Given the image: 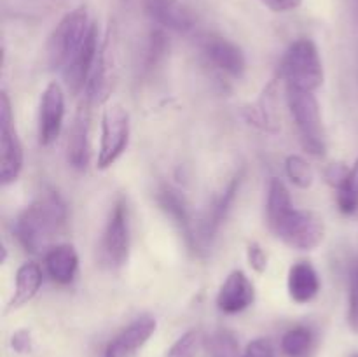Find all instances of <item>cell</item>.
<instances>
[{
    "instance_id": "23",
    "label": "cell",
    "mask_w": 358,
    "mask_h": 357,
    "mask_svg": "<svg viewBox=\"0 0 358 357\" xmlns=\"http://www.w3.org/2000/svg\"><path fill=\"white\" fill-rule=\"evenodd\" d=\"M313 345V332L304 326L289 329L282 338V350L289 357H306Z\"/></svg>"
},
{
    "instance_id": "4",
    "label": "cell",
    "mask_w": 358,
    "mask_h": 357,
    "mask_svg": "<svg viewBox=\"0 0 358 357\" xmlns=\"http://www.w3.org/2000/svg\"><path fill=\"white\" fill-rule=\"evenodd\" d=\"M287 102L294 122L299 130L301 144L304 149L313 156H324L327 150V139L322 122L320 105L313 91L287 88Z\"/></svg>"
},
{
    "instance_id": "5",
    "label": "cell",
    "mask_w": 358,
    "mask_h": 357,
    "mask_svg": "<svg viewBox=\"0 0 358 357\" xmlns=\"http://www.w3.org/2000/svg\"><path fill=\"white\" fill-rule=\"evenodd\" d=\"M271 230L283 244L297 251H315L325 237L324 219L313 210H289Z\"/></svg>"
},
{
    "instance_id": "22",
    "label": "cell",
    "mask_w": 358,
    "mask_h": 357,
    "mask_svg": "<svg viewBox=\"0 0 358 357\" xmlns=\"http://www.w3.org/2000/svg\"><path fill=\"white\" fill-rule=\"evenodd\" d=\"M292 209V200H290L287 186L280 178H271L268 189V203H266V217H268L269 227L278 223Z\"/></svg>"
},
{
    "instance_id": "15",
    "label": "cell",
    "mask_w": 358,
    "mask_h": 357,
    "mask_svg": "<svg viewBox=\"0 0 358 357\" xmlns=\"http://www.w3.org/2000/svg\"><path fill=\"white\" fill-rule=\"evenodd\" d=\"M154 331H156V318L150 315H142L108 343L105 357H136V352L149 342Z\"/></svg>"
},
{
    "instance_id": "20",
    "label": "cell",
    "mask_w": 358,
    "mask_h": 357,
    "mask_svg": "<svg viewBox=\"0 0 358 357\" xmlns=\"http://www.w3.org/2000/svg\"><path fill=\"white\" fill-rule=\"evenodd\" d=\"M275 83L266 86L264 93L261 94L255 104L247 105L243 108V115L250 125L264 130V132L276 133L280 130L278 111H276V98H275Z\"/></svg>"
},
{
    "instance_id": "13",
    "label": "cell",
    "mask_w": 358,
    "mask_h": 357,
    "mask_svg": "<svg viewBox=\"0 0 358 357\" xmlns=\"http://www.w3.org/2000/svg\"><path fill=\"white\" fill-rule=\"evenodd\" d=\"M91 105L93 102L87 97L77 107L73 121L69 130L66 139V160L76 170H84L90 161V122H91Z\"/></svg>"
},
{
    "instance_id": "9",
    "label": "cell",
    "mask_w": 358,
    "mask_h": 357,
    "mask_svg": "<svg viewBox=\"0 0 358 357\" xmlns=\"http://www.w3.org/2000/svg\"><path fill=\"white\" fill-rule=\"evenodd\" d=\"M100 30L98 24H91L90 31L86 35V41L83 42L77 55L73 56L72 62L62 70L63 77H65V84L72 94H79L80 91L86 90L87 83H90L91 72L96 63L98 52H100Z\"/></svg>"
},
{
    "instance_id": "21",
    "label": "cell",
    "mask_w": 358,
    "mask_h": 357,
    "mask_svg": "<svg viewBox=\"0 0 358 357\" xmlns=\"http://www.w3.org/2000/svg\"><path fill=\"white\" fill-rule=\"evenodd\" d=\"M42 286V270L37 262H23L16 272V286L7 310H16L35 298Z\"/></svg>"
},
{
    "instance_id": "18",
    "label": "cell",
    "mask_w": 358,
    "mask_h": 357,
    "mask_svg": "<svg viewBox=\"0 0 358 357\" xmlns=\"http://www.w3.org/2000/svg\"><path fill=\"white\" fill-rule=\"evenodd\" d=\"M44 265L45 272L55 282L66 286L76 279L77 270H79V255L72 245L59 244L45 252Z\"/></svg>"
},
{
    "instance_id": "17",
    "label": "cell",
    "mask_w": 358,
    "mask_h": 357,
    "mask_svg": "<svg viewBox=\"0 0 358 357\" xmlns=\"http://www.w3.org/2000/svg\"><path fill=\"white\" fill-rule=\"evenodd\" d=\"M240 184H241V174H238L231 178V182L226 186V189L217 196L213 205L210 206L206 217L198 226V238H199V247H201V251H203V245L213 240V237H215V233L219 231L222 220L226 219L227 214H229L231 205H233L234 198H236L238 195V189H240Z\"/></svg>"
},
{
    "instance_id": "33",
    "label": "cell",
    "mask_w": 358,
    "mask_h": 357,
    "mask_svg": "<svg viewBox=\"0 0 358 357\" xmlns=\"http://www.w3.org/2000/svg\"><path fill=\"white\" fill-rule=\"evenodd\" d=\"M31 345H34V342H31V335L30 331H27V329H20V331L14 332L13 338H10V346H13L14 352L17 354L31 352Z\"/></svg>"
},
{
    "instance_id": "35",
    "label": "cell",
    "mask_w": 358,
    "mask_h": 357,
    "mask_svg": "<svg viewBox=\"0 0 358 357\" xmlns=\"http://www.w3.org/2000/svg\"><path fill=\"white\" fill-rule=\"evenodd\" d=\"M353 357H358V354H355V356H353Z\"/></svg>"
},
{
    "instance_id": "3",
    "label": "cell",
    "mask_w": 358,
    "mask_h": 357,
    "mask_svg": "<svg viewBox=\"0 0 358 357\" xmlns=\"http://www.w3.org/2000/svg\"><path fill=\"white\" fill-rule=\"evenodd\" d=\"M86 7H77L59 20L48 41V63L52 70H63L80 49L91 28Z\"/></svg>"
},
{
    "instance_id": "19",
    "label": "cell",
    "mask_w": 358,
    "mask_h": 357,
    "mask_svg": "<svg viewBox=\"0 0 358 357\" xmlns=\"http://www.w3.org/2000/svg\"><path fill=\"white\" fill-rule=\"evenodd\" d=\"M289 294L296 303H310L320 293V279L317 270L308 261H299L290 266L289 280H287Z\"/></svg>"
},
{
    "instance_id": "24",
    "label": "cell",
    "mask_w": 358,
    "mask_h": 357,
    "mask_svg": "<svg viewBox=\"0 0 358 357\" xmlns=\"http://www.w3.org/2000/svg\"><path fill=\"white\" fill-rule=\"evenodd\" d=\"M336 202L343 214H355L358 210V158L350 168V175L345 184L338 189Z\"/></svg>"
},
{
    "instance_id": "28",
    "label": "cell",
    "mask_w": 358,
    "mask_h": 357,
    "mask_svg": "<svg viewBox=\"0 0 358 357\" xmlns=\"http://www.w3.org/2000/svg\"><path fill=\"white\" fill-rule=\"evenodd\" d=\"M166 35L161 30H154L152 34L149 35V44H147V69H152L154 65H157V62L166 55Z\"/></svg>"
},
{
    "instance_id": "6",
    "label": "cell",
    "mask_w": 358,
    "mask_h": 357,
    "mask_svg": "<svg viewBox=\"0 0 358 357\" xmlns=\"http://www.w3.org/2000/svg\"><path fill=\"white\" fill-rule=\"evenodd\" d=\"M131 231H129L128 205L122 198L112 206L105 224L100 244V258L108 268H121L129 258V245H131Z\"/></svg>"
},
{
    "instance_id": "7",
    "label": "cell",
    "mask_w": 358,
    "mask_h": 357,
    "mask_svg": "<svg viewBox=\"0 0 358 357\" xmlns=\"http://www.w3.org/2000/svg\"><path fill=\"white\" fill-rule=\"evenodd\" d=\"M129 142V114L124 107L117 104L108 105L101 115V136L98 149V168L112 167Z\"/></svg>"
},
{
    "instance_id": "1",
    "label": "cell",
    "mask_w": 358,
    "mask_h": 357,
    "mask_svg": "<svg viewBox=\"0 0 358 357\" xmlns=\"http://www.w3.org/2000/svg\"><path fill=\"white\" fill-rule=\"evenodd\" d=\"M66 220V205L58 192H49L28 205L14 224V233L24 251L42 254L55 247L52 240Z\"/></svg>"
},
{
    "instance_id": "29",
    "label": "cell",
    "mask_w": 358,
    "mask_h": 357,
    "mask_svg": "<svg viewBox=\"0 0 358 357\" xmlns=\"http://www.w3.org/2000/svg\"><path fill=\"white\" fill-rule=\"evenodd\" d=\"M348 324L355 335H358V265L353 272L352 284H350V307H348Z\"/></svg>"
},
{
    "instance_id": "10",
    "label": "cell",
    "mask_w": 358,
    "mask_h": 357,
    "mask_svg": "<svg viewBox=\"0 0 358 357\" xmlns=\"http://www.w3.org/2000/svg\"><path fill=\"white\" fill-rule=\"evenodd\" d=\"M65 119V93L58 83H49L38 104V142L51 146L62 132Z\"/></svg>"
},
{
    "instance_id": "16",
    "label": "cell",
    "mask_w": 358,
    "mask_h": 357,
    "mask_svg": "<svg viewBox=\"0 0 358 357\" xmlns=\"http://www.w3.org/2000/svg\"><path fill=\"white\" fill-rule=\"evenodd\" d=\"M143 9L150 20L173 31H189L194 27L191 9L180 0H143Z\"/></svg>"
},
{
    "instance_id": "27",
    "label": "cell",
    "mask_w": 358,
    "mask_h": 357,
    "mask_svg": "<svg viewBox=\"0 0 358 357\" xmlns=\"http://www.w3.org/2000/svg\"><path fill=\"white\" fill-rule=\"evenodd\" d=\"M206 343L215 357H236L238 354V342L229 331L215 332L210 336V340H206Z\"/></svg>"
},
{
    "instance_id": "30",
    "label": "cell",
    "mask_w": 358,
    "mask_h": 357,
    "mask_svg": "<svg viewBox=\"0 0 358 357\" xmlns=\"http://www.w3.org/2000/svg\"><path fill=\"white\" fill-rule=\"evenodd\" d=\"M348 175H350V168L346 167L345 163H331L327 168H325V181H327V184L332 186L336 191L345 184Z\"/></svg>"
},
{
    "instance_id": "32",
    "label": "cell",
    "mask_w": 358,
    "mask_h": 357,
    "mask_svg": "<svg viewBox=\"0 0 358 357\" xmlns=\"http://www.w3.org/2000/svg\"><path fill=\"white\" fill-rule=\"evenodd\" d=\"M241 357H275V352H273V346L269 343V340L257 338L248 343Z\"/></svg>"
},
{
    "instance_id": "11",
    "label": "cell",
    "mask_w": 358,
    "mask_h": 357,
    "mask_svg": "<svg viewBox=\"0 0 358 357\" xmlns=\"http://www.w3.org/2000/svg\"><path fill=\"white\" fill-rule=\"evenodd\" d=\"M201 51L206 62L219 72L233 79L243 77L245 69H247L245 55L229 38L220 37V35H206L201 41Z\"/></svg>"
},
{
    "instance_id": "26",
    "label": "cell",
    "mask_w": 358,
    "mask_h": 357,
    "mask_svg": "<svg viewBox=\"0 0 358 357\" xmlns=\"http://www.w3.org/2000/svg\"><path fill=\"white\" fill-rule=\"evenodd\" d=\"M285 174L294 186L301 189L311 188L315 181V172L303 156L290 154L285 160Z\"/></svg>"
},
{
    "instance_id": "8",
    "label": "cell",
    "mask_w": 358,
    "mask_h": 357,
    "mask_svg": "<svg viewBox=\"0 0 358 357\" xmlns=\"http://www.w3.org/2000/svg\"><path fill=\"white\" fill-rule=\"evenodd\" d=\"M13 111L6 91L0 94V182L10 184L23 170V147L14 128Z\"/></svg>"
},
{
    "instance_id": "2",
    "label": "cell",
    "mask_w": 358,
    "mask_h": 357,
    "mask_svg": "<svg viewBox=\"0 0 358 357\" xmlns=\"http://www.w3.org/2000/svg\"><path fill=\"white\" fill-rule=\"evenodd\" d=\"M280 77L287 88L315 91L324 84V65L317 44L310 38L292 42L280 63Z\"/></svg>"
},
{
    "instance_id": "12",
    "label": "cell",
    "mask_w": 358,
    "mask_h": 357,
    "mask_svg": "<svg viewBox=\"0 0 358 357\" xmlns=\"http://www.w3.org/2000/svg\"><path fill=\"white\" fill-rule=\"evenodd\" d=\"M157 203H159L161 210L173 220L175 226L178 227V231L184 237L185 244L191 248L192 252L199 254L201 247H199V238H198V227H194L192 223L191 210H189L187 202H185L184 196L177 191V189L170 188V186H164L157 192Z\"/></svg>"
},
{
    "instance_id": "31",
    "label": "cell",
    "mask_w": 358,
    "mask_h": 357,
    "mask_svg": "<svg viewBox=\"0 0 358 357\" xmlns=\"http://www.w3.org/2000/svg\"><path fill=\"white\" fill-rule=\"evenodd\" d=\"M247 258L252 270H255L257 273L266 272V268H268V255H266L264 248H262L257 241H252V244L248 245Z\"/></svg>"
},
{
    "instance_id": "14",
    "label": "cell",
    "mask_w": 358,
    "mask_h": 357,
    "mask_svg": "<svg viewBox=\"0 0 358 357\" xmlns=\"http://www.w3.org/2000/svg\"><path fill=\"white\" fill-rule=\"evenodd\" d=\"M255 300V287L247 273L234 270L227 275L217 294V307L227 315L240 314L250 307Z\"/></svg>"
},
{
    "instance_id": "34",
    "label": "cell",
    "mask_w": 358,
    "mask_h": 357,
    "mask_svg": "<svg viewBox=\"0 0 358 357\" xmlns=\"http://www.w3.org/2000/svg\"><path fill=\"white\" fill-rule=\"evenodd\" d=\"M261 2L273 13H289V10L297 9L303 0H261Z\"/></svg>"
},
{
    "instance_id": "25",
    "label": "cell",
    "mask_w": 358,
    "mask_h": 357,
    "mask_svg": "<svg viewBox=\"0 0 358 357\" xmlns=\"http://www.w3.org/2000/svg\"><path fill=\"white\" fill-rule=\"evenodd\" d=\"M206 345V338L199 329H189L180 336L173 345L168 349L166 357H198L203 346Z\"/></svg>"
}]
</instances>
